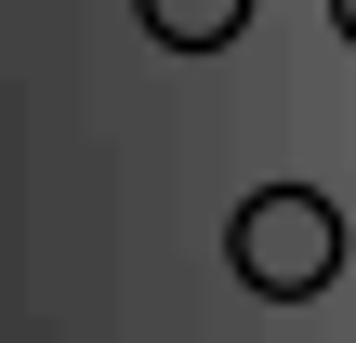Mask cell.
<instances>
[{
  "label": "cell",
  "instance_id": "2",
  "mask_svg": "<svg viewBox=\"0 0 356 343\" xmlns=\"http://www.w3.org/2000/svg\"><path fill=\"white\" fill-rule=\"evenodd\" d=\"M132 13H145L159 53H225V40L251 26V0H132Z\"/></svg>",
  "mask_w": 356,
  "mask_h": 343
},
{
  "label": "cell",
  "instance_id": "3",
  "mask_svg": "<svg viewBox=\"0 0 356 343\" xmlns=\"http://www.w3.org/2000/svg\"><path fill=\"white\" fill-rule=\"evenodd\" d=\"M330 26H343V40H356V0H330Z\"/></svg>",
  "mask_w": 356,
  "mask_h": 343
},
{
  "label": "cell",
  "instance_id": "1",
  "mask_svg": "<svg viewBox=\"0 0 356 343\" xmlns=\"http://www.w3.org/2000/svg\"><path fill=\"white\" fill-rule=\"evenodd\" d=\"M225 264H238V291H264V304H317V291L343 278V212H330L317 185H251L238 225H225Z\"/></svg>",
  "mask_w": 356,
  "mask_h": 343
}]
</instances>
